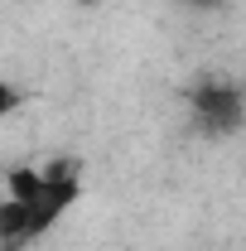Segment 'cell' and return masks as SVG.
<instances>
[{
	"mask_svg": "<svg viewBox=\"0 0 246 251\" xmlns=\"http://www.w3.org/2000/svg\"><path fill=\"white\" fill-rule=\"evenodd\" d=\"M5 198L25 208V232L29 247L49 237L82 198V169L73 159H49V164H15L5 169Z\"/></svg>",
	"mask_w": 246,
	"mask_h": 251,
	"instance_id": "6da1fadb",
	"label": "cell"
},
{
	"mask_svg": "<svg viewBox=\"0 0 246 251\" xmlns=\"http://www.w3.org/2000/svg\"><path fill=\"white\" fill-rule=\"evenodd\" d=\"M188 116L208 140H237L246 126V92L232 77H203L188 87Z\"/></svg>",
	"mask_w": 246,
	"mask_h": 251,
	"instance_id": "7a4b0ae2",
	"label": "cell"
},
{
	"mask_svg": "<svg viewBox=\"0 0 246 251\" xmlns=\"http://www.w3.org/2000/svg\"><path fill=\"white\" fill-rule=\"evenodd\" d=\"M20 106H25V92H20V87H15V82L0 73V121H10Z\"/></svg>",
	"mask_w": 246,
	"mask_h": 251,
	"instance_id": "3957f363",
	"label": "cell"
},
{
	"mask_svg": "<svg viewBox=\"0 0 246 251\" xmlns=\"http://www.w3.org/2000/svg\"><path fill=\"white\" fill-rule=\"evenodd\" d=\"M184 5H213V0H184Z\"/></svg>",
	"mask_w": 246,
	"mask_h": 251,
	"instance_id": "277c9868",
	"label": "cell"
}]
</instances>
